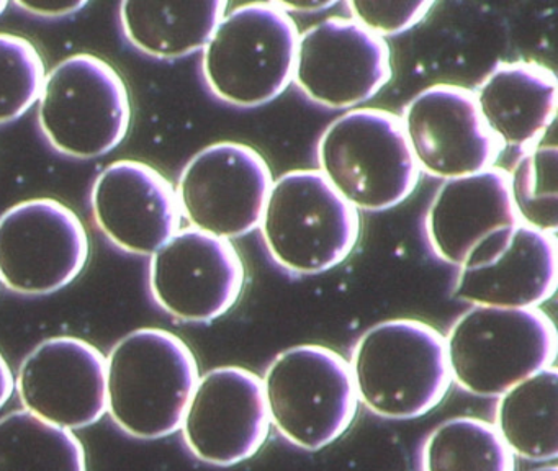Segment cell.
Listing matches in <instances>:
<instances>
[{"label": "cell", "mask_w": 558, "mask_h": 471, "mask_svg": "<svg viewBox=\"0 0 558 471\" xmlns=\"http://www.w3.org/2000/svg\"><path fill=\"white\" fill-rule=\"evenodd\" d=\"M259 226L274 262L296 275L342 264L361 235L357 209L310 169L289 170L272 182Z\"/></svg>", "instance_id": "obj_6"}, {"label": "cell", "mask_w": 558, "mask_h": 471, "mask_svg": "<svg viewBox=\"0 0 558 471\" xmlns=\"http://www.w3.org/2000/svg\"><path fill=\"white\" fill-rule=\"evenodd\" d=\"M319 172L362 212H387L416 190L420 167L398 114L355 108L332 121L318 143Z\"/></svg>", "instance_id": "obj_3"}, {"label": "cell", "mask_w": 558, "mask_h": 471, "mask_svg": "<svg viewBox=\"0 0 558 471\" xmlns=\"http://www.w3.org/2000/svg\"><path fill=\"white\" fill-rule=\"evenodd\" d=\"M518 222L508 172L492 167L446 180L427 208L424 226L434 254L460 267L486 235Z\"/></svg>", "instance_id": "obj_18"}, {"label": "cell", "mask_w": 558, "mask_h": 471, "mask_svg": "<svg viewBox=\"0 0 558 471\" xmlns=\"http://www.w3.org/2000/svg\"><path fill=\"white\" fill-rule=\"evenodd\" d=\"M87 258L83 221L57 200H27L0 216V281L15 293L63 290L80 277Z\"/></svg>", "instance_id": "obj_9"}, {"label": "cell", "mask_w": 558, "mask_h": 471, "mask_svg": "<svg viewBox=\"0 0 558 471\" xmlns=\"http://www.w3.org/2000/svg\"><path fill=\"white\" fill-rule=\"evenodd\" d=\"M97 228L120 251L153 255L181 226L172 183L140 160H117L97 177L90 192Z\"/></svg>", "instance_id": "obj_17"}, {"label": "cell", "mask_w": 558, "mask_h": 471, "mask_svg": "<svg viewBox=\"0 0 558 471\" xmlns=\"http://www.w3.org/2000/svg\"><path fill=\"white\" fill-rule=\"evenodd\" d=\"M246 270L228 239L179 229L151 255L149 293L159 307L185 323L225 316L243 293Z\"/></svg>", "instance_id": "obj_11"}, {"label": "cell", "mask_w": 558, "mask_h": 471, "mask_svg": "<svg viewBox=\"0 0 558 471\" xmlns=\"http://www.w3.org/2000/svg\"><path fill=\"white\" fill-rule=\"evenodd\" d=\"M480 111L502 146L529 147L557 117V75L537 62H499L475 92Z\"/></svg>", "instance_id": "obj_19"}, {"label": "cell", "mask_w": 558, "mask_h": 471, "mask_svg": "<svg viewBox=\"0 0 558 471\" xmlns=\"http://www.w3.org/2000/svg\"><path fill=\"white\" fill-rule=\"evenodd\" d=\"M198 378L197 359L181 337L142 327L107 357V412L132 437H169L181 431Z\"/></svg>", "instance_id": "obj_1"}, {"label": "cell", "mask_w": 558, "mask_h": 471, "mask_svg": "<svg viewBox=\"0 0 558 471\" xmlns=\"http://www.w3.org/2000/svg\"><path fill=\"white\" fill-rule=\"evenodd\" d=\"M87 2L80 0H21L15 2L19 9L45 19H61V16L73 15L86 7Z\"/></svg>", "instance_id": "obj_27"}, {"label": "cell", "mask_w": 558, "mask_h": 471, "mask_svg": "<svg viewBox=\"0 0 558 471\" xmlns=\"http://www.w3.org/2000/svg\"><path fill=\"white\" fill-rule=\"evenodd\" d=\"M132 121L129 88L104 59L87 52L54 65L38 98L48 143L74 159H96L122 144Z\"/></svg>", "instance_id": "obj_8"}, {"label": "cell", "mask_w": 558, "mask_h": 471, "mask_svg": "<svg viewBox=\"0 0 558 471\" xmlns=\"http://www.w3.org/2000/svg\"><path fill=\"white\" fill-rule=\"evenodd\" d=\"M391 74L390 46L355 20L326 19L299 36L293 81L323 107L365 104L390 82Z\"/></svg>", "instance_id": "obj_12"}, {"label": "cell", "mask_w": 558, "mask_h": 471, "mask_svg": "<svg viewBox=\"0 0 558 471\" xmlns=\"http://www.w3.org/2000/svg\"><path fill=\"white\" fill-rule=\"evenodd\" d=\"M0 471H87L86 450L73 431L14 411L0 419Z\"/></svg>", "instance_id": "obj_22"}, {"label": "cell", "mask_w": 558, "mask_h": 471, "mask_svg": "<svg viewBox=\"0 0 558 471\" xmlns=\"http://www.w3.org/2000/svg\"><path fill=\"white\" fill-rule=\"evenodd\" d=\"M544 140V137H542ZM537 143L525 147L509 176V190L519 222L557 235L558 149L557 144Z\"/></svg>", "instance_id": "obj_24"}, {"label": "cell", "mask_w": 558, "mask_h": 471, "mask_svg": "<svg viewBox=\"0 0 558 471\" xmlns=\"http://www.w3.org/2000/svg\"><path fill=\"white\" fill-rule=\"evenodd\" d=\"M404 133L420 170L459 179L492 169L502 143L495 136L475 92L450 84L424 88L404 107Z\"/></svg>", "instance_id": "obj_15"}, {"label": "cell", "mask_w": 558, "mask_h": 471, "mask_svg": "<svg viewBox=\"0 0 558 471\" xmlns=\"http://www.w3.org/2000/svg\"><path fill=\"white\" fill-rule=\"evenodd\" d=\"M557 235L531 226L486 235L460 265L453 297L475 306L538 307L557 290Z\"/></svg>", "instance_id": "obj_14"}, {"label": "cell", "mask_w": 558, "mask_h": 471, "mask_svg": "<svg viewBox=\"0 0 558 471\" xmlns=\"http://www.w3.org/2000/svg\"><path fill=\"white\" fill-rule=\"evenodd\" d=\"M423 471H515L514 455L492 422L453 418L437 425L423 445Z\"/></svg>", "instance_id": "obj_23"}, {"label": "cell", "mask_w": 558, "mask_h": 471, "mask_svg": "<svg viewBox=\"0 0 558 471\" xmlns=\"http://www.w3.org/2000/svg\"><path fill=\"white\" fill-rule=\"evenodd\" d=\"M15 389L25 411L80 431L97 424L107 412V359L80 337H51L22 362Z\"/></svg>", "instance_id": "obj_16"}, {"label": "cell", "mask_w": 558, "mask_h": 471, "mask_svg": "<svg viewBox=\"0 0 558 471\" xmlns=\"http://www.w3.org/2000/svg\"><path fill=\"white\" fill-rule=\"evenodd\" d=\"M195 458L233 467L253 458L270 431L263 378L243 366H218L201 376L182 421Z\"/></svg>", "instance_id": "obj_13"}, {"label": "cell", "mask_w": 558, "mask_h": 471, "mask_svg": "<svg viewBox=\"0 0 558 471\" xmlns=\"http://www.w3.org/2000/svg\"><path fill=\"white\" fill-rule=\"evenodd\" d=\"M283 12H316L335 5V2H274Z\"/></svg>", "instance_id": "obj_29"}, {"label": "cell", "mask_w": 558, "mask_h": 471, "mask_svg": "<svg viewBox=\"0 0 558 471\" xmlns=\"http://www.w3.org/2000/svg\"><path fill=\"white\" fill-rule=\"evenodd\" d=\"M15 378L11 366L5 362L4 357L0 353V409L8 404L11 396L14 395Z\"/></svg>", "instance_id": "obj_28"}, {"label": "cell", "mask_w": 558, "mask_h": 471, "mask_svg": "<svg viewBox=\"0 0 558 471\" xmlns=\"http://www.w3.org/2000/svg\"><path fill=\"white\" fill-rule=\"evenodd\" d=\"M223 0L210 2H122L123 35L145 55L179 59L207 46L227 13Z\"/></svg>", "instance_id": "obj_20"}, {"label": "cell", "mask_w": 558, "mask_h": 471, "mask_svg": "<svg viewBox=\"0 0 558 471\" xmlns=\"http://www.w3.org/2000/svg\"><path fill=\"white\" fill-rule=\"evenodd\" d=\"M5 9H8V2H4V0H2V2H0V15H2V13L5 12Z\"/></svg>", "instance_id": "obj_31"}, {"label": "cell", "mask_w": 558, "mask_h": 471, "mask_svg": "<svg viewBox=\"0 0 558 471\" xmlns=\"http://www.w3.org/2000/svg\"><path fill=\"white\" fill-rule=\"evenodd\" d=\"M349 365L359 401L391 421L427 414L452 385L446 337L436 327L407 317L365 330Z\"/></svg>", "instance_id": "obj_2"}, {"label": "cell", "mask_w": 558, "mask_h": 471, "mask_svg": "<svg viewBox=\"0 0 558 471\" xmlns=\"http://www.w3.org/2000/svg\"><path fill=\"white\" fill-rule=\"evenodd\" d=\"M47 71L24 36L0 33V124L19 120L40 98Z\"/></svg>", "instance_id": "obj_25"}, {"label": "cell", "mask_w": 558, "mask_h": 471, "mask_svg": "<svg viewBox=\"0 0 558 471\" xmlns=\"http://www.w3.org/2000/svg\"><path fill=\"white\" fill-rule=\"evenodd\" d=\"M270 424L303 450L328 447L345 434L359 409L351 365L328 347L283 350L263 378Z\"/></svg>", "instance_id": "obj_7"}, {"label": "cell", "mask_w": 558, "mask_h": 471, "mask_svg": "<svg viewBox=\"0 0 558 471\" xmlns=\"http://www.w3.org/2000/svg\"><path fill=\"white\" fill-rule=\"evenodd\" d=\"M496 432L514 457L548 461L558 457V370L551 365L512 386L496 402Z\"/></svg>", "instance_id": "obj_21"}, {"label": "cell", "mask_w": 558, "mask_h": 471, "mask_svg": "<svg viewBox=\"0 0 558 471\" xmlns=\"http://www.w3.org/2000/svg\"><path fill=\"white\" fill-rule=\"evenodd\" d=\"M532 471H558L557 464H547V467L535 468Z\"/></svg>", "instance_id": "obj_30"}, {"label": "cell", "mask_w": 558, "mask_h": 471, "mask_svg": "<svg viewBox=\"0 0 558 471\" xmlns=\"http://www.w3.org/2000/svg\"><path fill=\"white\" fill-rule=\"evenodd\" d=\"M452 382L480 398H499L554 365L558 337L538 307L473 306L446 337Z\"/></svg>", "instance_id": "obj_4"}, {"label": "cell", "mask_w": 558, "mask_h": 471, "mask_svg": "<svg viewBox=\"0 0 558 471\" xmlns=\"http://www.w3.org/2000/svg\"><path fill=\"white\" fill-rule=\"evenodd\" d=\"M433 5V2H348L352 20L380 38L413 28Z\"/></svg>", "instance_id": "obj_26"}, {"label": "cell", "mask_w": 558, "mask_h": 471, "mask_svg": "<svg viewBox=\"0 0 558 471\" xmlns=\"http://www.w3.org/2000/svg\"><path fill=\"white\" fill-rule=\"evenodd\" d=\"M299 36L292 16L274 2L236 7L202 49L205 84L234 107L269 104L293 81Z\"/></svg>", "instance_id": "obj_5"}, {"label": "cell", "mask_w": 558, "mask_h": 471, "mask_svg": "<svg viewBox=\"0 0 558 471\" xmlns=\"http://www.w3.org/2000/svg\"><path fill=\"white\" fill-rule=\"evenodd\" d=\"M272 182L270 167L254 147L221 141L189 160L175 193L192 228L231 241L260 225Z\"/></svg>", "instance_id": "obj_10"}]
</instances>
